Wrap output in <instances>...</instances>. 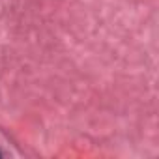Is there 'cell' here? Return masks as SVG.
Instances as JSON below:
<instances>
[{"mask_svg": "<svg viewBox=\"0 0 159 159\" xmlns=\"http://www.w3.org/2000/svg\"><path fill=\"white\" fill-rule=\"evenodd\" d=\"M0 155H2V153H0Z\"/></svg>", "mask_w": 159, "mask_h": 159, "instance_id": "6da1fadb", "label": "cell"}]
</instances>
